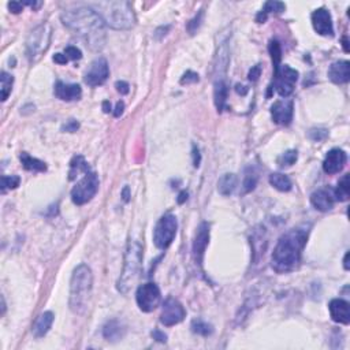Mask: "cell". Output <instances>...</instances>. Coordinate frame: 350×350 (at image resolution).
Masks as SVG:
<instances>
[{"instance_id": "31", "label": "cell", "mask_w": 350, "mask_h": 350, "mask_svg": "<svg viewBox=\"0 0 350 350\" xmlns=\"http://www.w3.org/2000/svg\"><path fill=\"white\" fill-rule=\"evenodd\" d=\"M192 331H193L194 334H197V335L208 336L213 332V327L212 324L204 322L201 319H196V320L192 322Z\"/></svg>"}, {"instance_id": "46", "label": "cell", "mask_w": 350, "mask_h": 350, "mask_svg": "<svg viewBox=\"0 0 350 350\" xmlns=\"http://www.w3.org/2000/svg\"><path fill=\"white\" fill-rule=\"evenodd\" d=\"M168 30H170V26H168V25H167V26H161V28L156 29V30H155V37H156L157 40H160L161 37H164V36H166Z\"/></svg>"}, {"instance_id": "35", "label": "cell", "mask_w": 350, "mask_h": 350, "mask_svg": "<svg viewBox=\"0 0 350 350\" xmlns=\"http://www.w3.org/2000/svg\"><path fill=\"white\" fill-rule=\"evenodd\" d=\"M284 9H286V6L282 2H267L264 5V9L261 10V11L267 15L270 14V13L280 14V13H283Z\"/></svg>"}, {"instance_id": "50", "label": "cell", "mask_w": 350, "mask_h": 350, "mask_svg": "<svg viewBox=\"0 0 350 350\" xmlns=\"http://www.w3.org/2000/svg\"><path fill=\"white\" fill-rule=\"evenodd\" d=\"M24 5H26V6H29V7H32L33 10H37V9H40L41 7V2H24Z\"/></svg>"}, {"instance_id": "43", "label": "cell", "mask_w": 350, "mask_h": 350, "mask_svg": "<svg viewBox=\"0 0 350 350\" xmlns=\"http://www.w3.org/2000/svg\"><path fill=\"white\" fill-rule=\"evenodd\" d=\"M115 88H116V90H118L121 95H128L129 90H130V86H129L128 82H125V81H118V82L115 84Z\"/></svg>"}, {"instance_id": "22", "label": "cell", "mask_w": 350, "mask_h": 350, "mask_svg": "<svg viewBox=\"0 0 350 350\" xmlns=\"http://www.w3.org/2000/svg\"><path fill=\"white\" fill-rule=\"evenodd\" d=\"M126 328L118 320H109L103 327V336L109 342H118L125 336Z\"/></svg>"}, {"instance_id": "23", "label": "cell", "mask_w": 350, "mask_h": 350, "mask_svg": "<svg viewBox=\"0 0 350 350\" xmlns=\"http://www.w3.org/2000/svg\"><path fill=\"white\" fill-rule=\"evenodd\" d=\"M228 88L226 84V80H215V85H213V100H215V105L218 108L219 112H222L226 108V100H227Z\"/></svg>"}, {"instance_id": "34", "label": "cell", "mask_w": 350, "mask_h": 350, "mask_svg": "<svg viewBox=\"0 0 350 350\" xmlns=\"http://www.w3.org/2000/svg\"><path fill=\"white\" fill-rule=\"evenodd\" d=\"M21 182V178L17 175H3L2 177V192L6 193L7 189H17Z\"/></svg>"}, {"instance_id": "39", "label": "cell", "mask_w": 350, "mask_h": 350, "mask_svg": "<svg viewBox=\"0 0 350 350\" xmlns=\"http://www.w3.org/2000/svg\"><path fill=\"white\" fill-rule=\"evenodd\" d=\"M65 55H66L69 59H71V61H80L81 57H82V52H81L80 48L73 47V45L66 47V49H65Z\"/></svg>"}, {"instance_id": "14", "label": "cell", "mask_w": 350, "mask_h": 350, "mask_svg": "<svg viewBox=\"0 0 350 350\" xmlns=\"http://www.w3.org/2000/svg\"><path fill=\"white\" fill-rule=\"evenodd\" d=\"M346 160H347L346 152L339 148H334L330 152H327L326 159L323 161V170L327 174H336L343 170Z\"/></svg>"}, {"instance_id": "16", "label": "cell", "mask_w": 350, "mask_h": 350, "mask_svg": "<svg viewBox=\"0 0 350 350\" xmlns=\"http://www.w3.org/2000/svg\"><path fill=\"white\" fill-rule=\"evenodd\" d=\"M271 115L275 123L287 126L293 121V101L290 100H279L275 101L271 107Z\"/></svg>"}, {"instance_id": "44", "label": "cell", "mask_w": 350, "mask_h": 350, "mask_svg": "<svg viewBox=\"0 0 350 350\" xmlns=\"http://www.w3.org/2000/svg\"><path fill=\"white\" fill-rule=\"evenodd\" d=\"M152 336H153V339H156L157 342H167V335L164 334V332H161L160 330H153L152 331Z\"/></svg>"}, {"instance_id": "1", "label": "cell", "mask_w": 350, "mask_h": 350, "mask_svg": "<svg viewBox=\"0 0 350 350\" xmlns=\"http://www.w3.org/2000/svg\"><path fill=\"white\" fill-rule=\"evenodd\" d=\"M63 25L73 30L92 51H100L105 44V24L90 7L65 10L61 15Z\"/></svg>"}, {"instance_id": "33", "label": "cell", "mask_w": 350, "mask_h": 350, "mask_svg": "<svg viewBox=\"0 0 350 350\" xmlns=\"http://www.w3.org/2000/svg\"><path fill=\"white\" fill-rule=\"evenodd\" d=\"M297 159L298 152L296 149H289V151L284 152L283 155L278 159V163H279L280 167H290L297 161Z\"/></svg>"}, {"instance_id": "11", "label": "cell", "mask_w": 350, "mask_h": 350, "mask_svg": "<svg viewBox=\"0 0 350 350\" xmlns=\"http://www.w3.org/2000/svg\"><path fill=\"white\" fill-rule=\"evenodd\" d=\"M109 76V69L108 63L105 61L104 57H96L95 61L90 63V66L88 67V70L85 71V76H84V81H85L86 85L95 86L103 85L107 78Z\"/></svg>"}, {"instance_id": "25", "label": "cell", "mask_w": 350, "mask_h": 350, "mask_svg": "<svg viewBox=\"0 0 350 350\" xmlns=\"http://www.w3.org/2000/svg\"><path fill=\"white\" fill-rule=\"evenodd\" d=\"M89 166H88V163L85 161V159L82 156H80V155H77V156L73 157V160L70 161V171H69V180L73 181L76 180L77 177L81 174V172H84V174H86V172H89Z\"/></svg>"}, {"instance_id": "38", "label": "cell", "mask_w": 350, "mask_h": 350, "mask_svg": "<svg viewBox=\"0 0 350 350\" xmlns=\"http://www.w3.org/2000/svg\"><path fill=\"white\" fill-rule=\"evenodd\" d=\"M327 136H328V132L326 129H312L309 132V138L313 141H323V140H326Z\"/></svg>"}, {"instance_id": "15", "label": "cell", "mask_w": 350, "mask_h": 350, "mask_svg": "<svg viewBox=\"0 0 350 350\" xmlns=\"http://www.w3.org/2000/svg\"><path fill=\"white\" fill-rule=\"evenodd\" d=\"M209 244V224L207 222H203L197 228L196 237L193 242V255L194 260L199 265L203 263L204 252L207 249Z\"/></svg>"}, {"instance_id": "29", "label": "cell", "mask_w": 350, "mask_h": 350, "mask_svg": "<svg viewBox=\"0 0 350 350\" xmlns=\"http://www.w3.org/2000/svg\"><path fill=\"white\" fill-rule=\"evenodd\" d=\"M257 181H259V175H257L255 168L253 167L246 168L245 177H244V184H242V194L251 193L252 190H255Z\"/></svg>"}, {"instance_id": "24", "label": "cell", "mask_w": 350, "mask_h": 350, "mask_svg": "<svg viewBox=\"0 0 350 350\" xmlns=\"http://www.w3.org/2000/svg\"><path fill=\"white\" fill-rule=\"evenodd\" d=\"M19 159H21V163L24 166L25 170L28 171H38V172H44L47 171V164L44 161L38 160L36 157H32L26 152H22L19 155Z\"/></svg>"}, {"instance_id": "17", "label": "cell", "mask_w": 350, "mask_h": 350, "mask_svg": "<svg viewBox=\"0 0 350 350\" xmlns=\"http://www.w3.org/2000/svg\"><path fill=\"white\" fill-rule=\"evenodd\" d=\"M331 319L339 324H349L350 323V308L349 303L342 298H334L328 305Z\"/></svg>"}, {"instance_id": "49", "label": "cell", "mask_w": 350, "mask_h": 350, "mask_svg": "<svg viewBox=\"0 0 350 350\" xmlns=\"http://www.w3.org/2000/svg\"><path fill=\"white\" fill-rule=\"evenodd\" d=\"M188 196H189V193L186 192V190H182L180 193V196H178V204H184L186 200H188Z\"/></svg>"}, {"instance_id": "19", "label": "cell", "mask_w": 350, "mask_h": 350, "mask_svg": "<svg viewBox=\"0 0 350 350\" xmlns=\"http://www.w3.org/2000/svg\"><path fill=\"white\" fill-rule=\"evenodd\" d=\"M328 78L334 84H346L350 80V63L347 61H339L332 63L328 69Z\"/></svg>"}, {"instance_id": "54", "label": "cell", "mask_w": 350, "mask_h": 350, "mask_svg": "<svg viewBox=\"0 0 350 350\" xmlns=\"http://www.w3.org/2000/svg\"><path fill=\"white\" fill-rule=\"evenodd\" d=\"M349 257H350V252H346L345 259H343V267H345V270H350V265H349Z\"/></svg>"}, {"instance_id": "5", "label": "cell", "mask_w": 350, "mask_h": 350, "mask_svg": "<svg viewBox=\"0 0 350 350\" xmlns=\"http://www.w3.org/2000/svg\"><path fill=\"white\" fill-rule=\"evenodd\" d=\"M142 264V246L136 240L129 242L125 253V265L118 280V290L122 294H129L140 278Z\"/></svg>"}, {"instance_id": "12", "label": "cell", "mask_w": 350, "mask_h": 350, "mask_svg": "<svg viewBox=\"0 0 350 350\" xmlns=\"http://www.w3.org/2000/svg\"><path fill=\"white\" fill-rule=\"evenodd\" d=\"M185 316H186V311H185L184 305L175 298H167L163 304V308H161L160 322L166 327H171L180 324L185 319Z\"/></svg>"}, {"instance_id": "45", "label": "cell", "mask_w": 350, "mask_h": 350, "mask_svg": "<svg viewBox=\"0 0 350 350\" xmlns=\"http://www.w3.org/2000/svg\"><path fill=\"white\" fill-rule=\"evenodd\" d=\"M200 163H201V155H200V149L196 145L193 147V166L197 168L200 167Z\"/></svg>"}, {"instance_id": "47", "label": "cell", "mask_w": 350, "mask_h": 350, "mask_svg": "<svg viewBox=\"0 0 350 350\" xmlns=\"http://www.w3.org/2000/svg\"><path fill=\"white\" fill-rule=\"evenodd\" d=\"M53 62H56L59 65H66L67 62H69V57L65 53H55L53 55Z\"/></svg>"}, {"instance_id": "7", "label": "cell", "mask_w": 350, "mask_h": 350, "mask_svg": "<svg viewBox=\"0 0 350 350\" xmlns=\"http://www.w3.org/2000/svg\"><path fill=\"white\" fill-rule=\"evenodd\" d=\"M177 230H178V222L172 213H166L164 216H161L153 230V242L157 249L166 251L174 241Z\"/></svg>"}, {"instance_id": "52", "label": "cell", "mask_w": 350, "mask_h": 350, "mask_svg": "<svg viewBox=\"0 0 350 350\" xmlns=\"http://www.w3.org/2000/svg\"><path fill=\"white\" fill-rule=\"evenodd\" d=\"M236 90H237V93L238 95H242V96H245L246 93H248V88L246 86H244V85H236Z\"/></svg>"}, {"instance_id": "9", "label": "cell", "mask_w": 350, "mask_h": 350, "mask_svg": "<svg viewBox=\"0 0 350 350\" xmlns=\"http://www.w3.org/2000/svg\"><path fill=\"white\" fill-rule=\"evenodd\" d=\"M136 301L138 308L142 312H152L155 311L161 301V293L159 286L153 282L141 284L136 293Z\"/></svg>"}, {"instance_id": "42", "label": "cell", "mask_w": 350, "mask_h": 350, "mask_svg": "<svg viewBox=\"0 0 350 350\" xmlns=\"http://www.w3.org/2000/svg\"><path fill=\"white\" fill-rule=\"evenodd\" d=\"M24 3L22 2H10L9 5H7V7H9V10L13 13V14H19L22 10H24Z\"/></svg>"}, {"instance_id": "30", "label": "cell", "mask_w": 350, "mask_h": 350, "mask_svg": "<svg viewBox=\"0 0 350 350\" xmlns=\"http://www.w3.org/2000/svg\"><path fill=\"white\" fill-rule=\"evenodd\" d=\"M13 84H14V77L10 76L9 73L2 71L0 77V95H2V101H6L9 99L10 93L13 90Z\"/></svg>"}, {"instance_id": "26", "label": "cell", "mask_w": 350, "mask_h": 350, "mask_svg": "<svg viewBox=\"0 0 350 350\" xmlns=\"http://www.w3.org/2000/svg\"><path fill=\"white\" fill-rule=\"evenodd\" d=\"M237 177L234 174H224L218 182V190L222 196H230L236 190Z\"/></svg>"}, {"instance_id": "18", "label": "cell", "mask_w": 350, "mask_h": 350, "mask_svg": "<svg viewBox=\"0 0 350 350\" xmlns=\"http://www.w3.org/2000/svg\"><path fill=\"white\" fill-rule=\"evenodd\" d=\"M311 203L317 211L322 212H327L334 207L335 203V197H334V192L330 189H319L316 192H313L311 196Z\"/></svg>"}, {"instance_id": "3", "label": "cell", "mask_w": 350, "mask_h": 350, "mask_svg": "<svg viewBox=\"0 0 350 350\" xmlns=\"http://www.w3.org/2000/svg\"><path fill=\"white\" fill-rule=\"evenodd\" d=\"M88 7L95 11L103 19L107 26L116 30H128L136 25V17L132 6L125 0H108V2H95Z\"/></svg>"}, {"instance_id": "13", "label": "cell", "mask_w": 350, "mask_h": 350, "mask_svg": "<svg viewBox=\"0 0 350 350\" xmlns=\"http://www.w3.org/2000/svg\"><path fill=\"white\" fill-rule=\"evenodd\" d=\"M312 25L317 34L320 36H334L331 14L326 9H317L312 13Z\"/></svg>"}, {"instance_id": "55", "label": "cell", "mask_w": 350, "mask_h": 350, "mask_svg": "<svg viewBox=\"0 0 350 350\" xmlns=\"http://www.w3.org/2000/svg\"><path fill=\"white\" fill-rule=\"evenodd\" d=\"M342 45H343V49H345V52H349V40H347V37H343L342 38Z\"/></svg>"}, {"instance_id": "48", "label": "cell", "mask_w": 350, "mask_h": 350, "mask_svg": "<svg viewBox=\"0 0 350 350\" xmlns=\"http://www.w3.org/2000/svg\"><path fill=\"white\" fill-rule=\"evenodd\" d=\"M123 111H125V103H123V101H118L116 105H115V111H114L115 118H119V116L123 114Z\"/></svg>"}, {"instance_id": "10", "label": "cell", "mask_w": 350, "mask_h": 350, "mask_svg": "<svg viewBox=\"0 0 350 350\" xmlns=\"http://www.w3.org/2000/svg\"><path fill=\"white\" fill-rule=\"evenodd\" d=\"M298 80V71L289 65H283L275 71V90L280 97H289L294 90V85Z\"/></svg>"}, {"instance_id": "6", "label": "cell", "mask_w": 350, "mask_h": 350, "mask_svg": "<svg viewBox=\"0 0 350 350\" xmlns=\"http://www.w3.org/2000/svg\"><path fill=\"white\" fill-rule=\"evenodd\" d=\"M52 37V29L48 24L38 25L34 28L26 40V56L30 63L37 62L47 51Z\"/></svg>"}, {"instance_id": "4", "label": "cell", "mask_w": 350, "mask_h": 350, "mask_svg": "<svg viewBox=\"0 0 350 350\" xmlns=\"http://www.w3.org/2000/svg\"><path fill=\"white\" fill-rule=\"evenodd\" d=\"M93 287V274L86 264H80L73 271L70 280V309L74 313L82 315L88 308Z\"/></svg>"}, {"instance_id": "41", "label": "cell", "mask_w": 350, "mask_h": 350, "mask_svg": "<svg viewBox=\"0 0 350 350\" xmlns=\"http://www.w3.org/2000/svg\"><path fill=\"white\" fill-rule=\"evenodd\" d=\"M261 76V67L259 66V65H256V66H253L249 70V74H248V78L252 81V82H255V81L259 80V77Z\"/></svg>"}, {"instance_id": "56", "label": "cell", "mask_w": 350, "mask_h": 350, "mask_svg": "<svg viewBox=\"0 0 350 350\" xmlns=\"http://www.w3.org/2000/svg\"><path fill=\"white\" fill-rule=\"evenodd\" d=\"M103 111H104L105 114H108L109 111H111V104H109V101H103Z\"/></svg>"}, {"instance_id": "53", "label": "cell", "mask_w": 350, "mask_h": 350, "mask_svg": "<svg viewBox=\"0 0 350 350\" xmlns=\"http://www.w3.org/2000/svg\"><path fill=\"white\" fill-rule=\"evenodd\" d=\"M122 197H123V200L126 201V203H128L129 200H130V193H129V188H128V186H125V188H123Z\"/></svg>"}, {"instance_id": "51", "label": "cell", "mask_w": 350, "mask_h": 350, "mask_svg": "<svg viewBox=\"0 0 350 350\" xmlns=\"http://www.w3.org/2000/svg\"><path fill=\"white\" fill-rule=\"evenodd\" d=\"M267 18H268V15L264 14L263 11H260V13L257 14V17H256V21H257L259 24H264L265 21H267Z\"/></svg>"}, {"instance_id": "40", "label": "cell", "mask_w": 350, "mask_h": 350, "mask_svg": "<svg viewBox=\"0 0 350 350\" xmlns=\"http://www.w3.org/2000/svg\"><path fill=\"white\" fill-rule=\"evenodd\" d=\"M78 128H80V123L77 122V121H74V119H70V121H69L66 125H63L62 130H63V132L74 133V132H77V130H78Z\"/></svg>"}, {"instance_id": "2", "label": "cell", "mask_w": 350, "mask_h": 350, "mask_svg": "<svg viewBox=\"0 0 350 350\" xmlns=\"http://www.w3.org/2000/svg\"><path fill=\"white\" fill-rule=\"evenodd\" d=\"M307 240L308 230L305 228H293L280 237L272 252V268L279 274L294 270L301 260Z\"/></svg>"}, {"instance_id": "21", "label": "cell", "mask_w": 350, "mask_h": 350, "mask_svg": "<svg viewBox=\"0 0 350 350\" xmlns=\"http://www.w3.org/2000/svg\"><path fill=\"white\" fill-rule=\"evenodd\" d=\"M53 317H55L53 316V313L49 312V311L41 313V315L37 317V320L34 322L33 328H32V332H33V335L36 336V338H43V336L49 331V328L52 327Z\"/></svg>"}, {"instance_id": "28", "label": "cell", "mask_w": 350, "mask_h": 350, "mask_svg": "<svg viewBox=\"0 0 350 350\" xmlns=\"http://www.w3.org/2000/svg\"><path fill=\"white\" fill-rule=\"evenodd\" d=\"M350 196V186H349V174H346L342 177L336 189L334 190V197L338 201H347Z\"/></svg>"}, {"instance_id": "32", "label": "cell", "mask_w": 350, "mask_h": 350, "mask_svg": "<svg viewBox=\"0 0 350 350\" xmlns=\"http://www.w3.org/2000/svg\"><path fill=\"white\" fill-rule=\"evenodd\" d=\"M268 51L271 53V57H272V62H274L275 71L279 69L280 59H282V49H280L279 43L276 40H272L270 43V47H268Z\"/></svg>"}, {"instance_id": "37", "label": "cell", "mask_w": 350, "mask_h": 350, "mask_svg": "<svg viewBox=\"0 0 350 350\" xmlns=\"http://www.w3.org/2000/svg\"><path fill=\"white\" fill-rule=\"evenodd\" d=\"M199 74L194 73V71H186L182 78H181V85H189V84H194V82H199Z\"/></svg>"}, {"instance_id": "20", "label": "cell", "mask_w": 350, "mask_h": 350, "mask_svg": "<svg viewBox=\"0 0 350 350\" xmlns=\"http://www.w3.org/2000/svg\"><path fill=\"white\" fill-rule=\"evenodd\" d=\"M55 95L63 101H74L81 99L82 89L77 84H65L62 81H57L55 85Z\"/></svg>"}, {"instance_id": "36", "label": "cell", "mask_w": 350, "mask_h": 350, "mask_svg": "<svg viewBox=\"0 0 350 350\" xmlns=\"http://www.w3.org/2000/svg\"><path fill=\"white\" fill-rule=\"evenodd\" d=\"M203 15H204V13H203V10H201L199 14L196 15L193 19H190L189 21V24H188V32H189L192 36H193V34H196V32H197L200 26H201Z\"/></svg>"}, {"instance_id": "27", "label": "cell", "mask_w": 350, "mask_h": 350, "mask_svg": "<svg viewBox=\"0 0 350 350\" xmlns=\"http://www.w3.org/2000/svg\"><path fill=\"white\" fill-rule=\"evenodd\" d=\"M270 184L279 192H289L293 188V184H291L289 177L280 174V172H274V174L270 175Z\"/></svg>"}, {"instance_id": "8", "label": "cell", "mask_w": 350, "mask_h": 350, "mask_svg": "<svg viewBox=\"0 0 350 350\" xmlns=\"http://www.w3.org/2000/svg\"><path fill=\"white\" fill-rule=\"evenodd\" d=\"M99 178L95 172H86L71 190V200L77 205H84L93 199L99 190Z\"/></svg>"}]
</instances>
